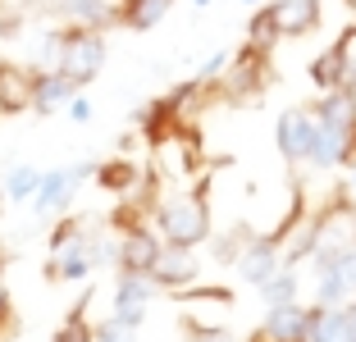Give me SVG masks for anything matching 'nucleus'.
<instances>
[{"label":"nucleus","mask_w":356,"mask_h":342,"mask_svg":"<svg viewBox=\"0 0 356 342\" xmlns=\"http://www.w3.org/2000/svg\"><path fill=\"white\" fill-rule=\"evenodd\" d=\"M156 224H160V242H165V247L197 251L201 242L210 238V201H206V192L197 187V192H183V197L160 201Z\"/></svg>","instance_id":"nucleus-2"},{"label":"nucleus","mask_w":356,"mask_h":342,"mask_svg":"<svg viewBox=\"0 0 356 342\" xmlns=\"http://www.w3.org/2000/svg\"><path fill=\"white\" fill-rule=\"evenodd\" d=\"M252 342H265V338H261V333H256V338H252Z\"/></svg>","instance_id":"nucleus-32"},{"label":"nucleus","mask_w":356,"mask_h":342,"mask_svg":"<svg viewBox=\"0 0 356 342\" xmlns=\"http://www.w3.org/2000/svg\"><path fill=\"white\" fill-rule=\"evenodd\" d=\"M311 83L315 92H338V87H356V64H352V37L334 42L329 51H320L311 60Z\"/></svg>","instance_id":"nucleus-10"},{"label":"nucleus","mask_w":356,"mask_h":342,"mask_svg":"<svg viewBox=\"0 0 356 342\" xmlns=\"http://www.w3.org/2000/svg\"><path fill=\"white\" fill-rule=\"evenodd\" d=\"M78 87L55 69H32V114H64Z\"/></svg>","instance_id":"nucleus-15"},{"label":"nucleus","mask_w":356,"mask_h":342,"mask_svg":"<svg viewBox=\"0 0 356 342\" xmlns=\"http://www.w3.org/2000/svg\"><path fill=\"white\" fill-rule=\"evenodd\" d=\"M315 124L334 128V133H356V87H338V92H325L311 110Z\"/></svg>","instance_id":"nucleus-18"},{"label":"nucleus","mask_w":356,"mask_h":342,"mask_svg":"<svg viewBox=\"0 0 356 342\" xmlns=\"http://www.w3.org/2000/svg\"><path fill=\"white\" fill-rule=\"evenodd\" d=\"M261 301H265V311H274V306H293L297 301V270H279L270 283H261Z\"/></svg>","instance_id":"nucleus-25"},{"label":"nucleus","mask_w":356,"mask_h":342,"mask_svg":"<svg viewBox=\"0 0 356 342\" xmlns=\"http://www.w3.org/2000/svg\"><path fill=\"white\" fill-rule=\"evenodd\" d=\"M51 342H92V324H87V297L78 301L69 315H64V324L55 329Z\"/></svg>","instance_id":"nucleus-26"},{"label":"nucleus","mask_w":356,"mask_h":342,"mask_svg":"<svg viewBox=\"0 0 356 342\" xmlns=\"http://www.w3.org/2000/svg\"><path fill=\"white\" fill-rule=\"evenodd\" d=\"M64 119H74V124H87V119H92V101L78 92L74 101H69V110H64Z\"/></svg>","instance_id":"nucleus-29"},{"label":"nucleus","mask_w":356,"mask_h":342,"mask_svg":"<svg viewBox=\"0 0 356 342\" xmlns=\"http://www.w3.org/2000/svg\"><path fill=\"white\" fill-rule=\"evenodd\" d=\"M92 178L105 187V192L124 197V192H133V187H137V165H133V160H105V165H96Z\"/></svg>","instance_id":"nucleus-23"},{"label":"nucleus","mask_w":356,"mask_h":342,"mask_svg":"<svg viewBox=\"0 0 356 342\" xmlns=\"http://www.w3.org/2000/svg\"><path fill=\"white\" fill-rule=\"evenodd\" d=\"M233 270L242 274V283H252V288H261V283H270L274 274L283 270L279 247H274L270 238H252L247 247L238 251V260H233Z\"/></svg>","instance_id":"nucleus-13"},{"label":"nucleus","mask_w":356,"mask_h":342,"mask_svg":"<svg viewBox=\"0 0 356 342\" xmlns=\"http://www.w3.org/2000/svg\"><path fill=\"white\" fill-rule=\"evenodd\" d=\"M105 69V32H87V28H64L60 32V60H55V73H64L78 92L101 78Z\"/></svg>","instance_id":"nucleus-3"},{"label":"nucleus","mask_w":356,"mask_h":342,"mask_svg":"<svg viewBox=\"0 0 356 342\" xmlns=\"http://www.w3.org/2000/svg\"><path fill=\"white\" fill-rule=\"evenodd\" d=\"M32 110V69L14 60H0V114Z\"/></svg>","instance_id":"nucleus-19"},{"label":"nucleus","mask_w":356,"mask_h":342,"mask_svg":"<svg viewBox=\"0 0 356 342\" xmlns=\"http://www.w3.org/2000/svg\"><path fill=\"white\" fill-rule=\"evenodd\" d=\"M188 342H233V338H229V329H220V324L188 320Z\"/></svg>","instance_id":"nucleus-28"},{"label":"nucleus","mask_w":356,"mask_h":342,"mask_svg":"<svg viewBox=\"0 0 356 342\" xmlns=\"http://www.w3.org/2000/svg\"><path fill=\"white\" fill-rule=\"evenodd\" d=\"M279 42H283V37H279V23H274L270 5H256L252 19H247V46H252V51H261V55H270Z\"/></svg>","instance_id":"nucleus-22"},{"label":"nucleus","mask_w":356,"mask_h":342,"mask_svg":"<svg viewBox=\"0 0 356 342\" xmlns=\"http://www.w3.org/2000/svg\"><path fill=\"white\" fill-rule=\"evenodd\" d=\"M156 283H151V274H128L119 270L115 279V320L128 324V329H142V320H147V306L156 301Z\"/></svg>","instance_id":"nucleus-7"},{"label":"nucleus","mask_w":356,"mask_h":342,"mask_svg":"<svg viewBox=\"0 0 356 342\" xmlns=\"http://www.w3.org/2000/svg\"><path fill=\"white\" fill-rule=\"evenodd\" d=\"M137 128H142L147 146L174 142V137H178V114H174V105H169V96H165V101H156V105H147V110L137 114Z\"/></svg>","instance_id":"nucleus-20"},{"label":"nucleus","mask_w":356,"mask_h":342,"mask_svg":"<svg viewBox=\"0 0 356 342\" xmlns=\"http://www.w3.org/2000/svg\"><path fill=\"white\" fill-rule=\"evenodd\" d=\"M315 265V301L311 306H347L356 297V247L338 251V256H325V260H311Z\"/></svg>","instance_id":"nucleus-5"},{"label":"nucleus","mask_w":356,"mask_h":342,"mask_svg":"<svg viewBox=\"0 0 356 342\" xmlns=\"http://www.w3.org/2000/svg\"><path fill=\"white\" fill-rule=\"evenodd\" d=\"M352 137L356 133H334V128L311 119V146H306V165L311 169H352Z\"/></svg>","instance_id":"nucleus-11"},{"label":"nucleus","mask_w":356,"mask_h":342,"mask_svg":"<svg viewBox=\"0 0 356 342\" xmlns=\"http://www.w3.org/2000/svg\"><path fill=\"white\" fill-rule=\"evenodd\" d=\"M169 5H174V0H119V28L151 32L169 14Z\"/></svg>","instance_id":"nucleus-21"},{"label":"nucleus","mask_w":356,"mask_h":342,"mask_svg":"<svg viewBox=\"0 0 356 342\" xmlns=\"http://www.w3.org/2000/svg\"><path fill=\"white\" fill-rule=\"evenodd\" d=\"M101 265H115V242H101L96 233H87L78 219H64L51 233V260H46V279L51 283H74L87 279Z\"/></svg>","instance_id":"nucleus-1"},{"label":"nucleus","mask_w":356,"mask_h":342,"mask_svg":"<svg viewBox=\"0 0 356 342\" xmlns=\"http://www.w3.org/2000/svg\"><path fill=\"white\" fill-rule=\"evenodd\" d=\"M160 251H165V242H160L156 228L133 224V228H124L119 242H115V265L128 270V274H151V265H156Z\"/></svg>","instance_id":"nucleus-8"},{"label":"nucleus","mask_w":356,"mask_h":342,"mask_svg":"<svg viewBox=\"0 0 356 342\" xmlns=\"http://www.w3.org/2000/svg\"><path fill=\"white\" fill-rule=\"evenodd\" d=\"M242 5H256V0H242Z\"/></svg>","instance_id":"nucleus-33"},{"label":"nucleus","mask_w":356,"mask_h":342,"mask_svg":"<svg viewBox=\"0 0 356 342\" xmlns=\"http://www.w3.org/2000/svg\"><path fill=\"white\" fill-rule=\"evenodd\" d=\"M270 14L279 23V37H311L325 23V5L320 0H270Z\"/></svg>","instance_id":"nucleus-14"},{"label":"nucleus","mask_w":356,"mask_h":342,"mask_svg":"<svg viewBox=\"0 0 356 342\" xmlns=\"http://www.w3.org/2000/svg\"><path fill=\"white\" fill-rule=\"evenodd\" d=\"M96 174V165H64V169H46L42 174V187H37V197H32V210L46 219L64 215V210L74 206L78 187Z\"/></svg>","instance_id":"nucleus-6"},{"label":"nucleus","mask_w":356,"mask_h":342,"mask_svg":"<svg viewBox=\"0 0 356 342\" xmlns=\"http://www.w3.org/2000/svg\"><path fill=\"white\" fill-rule=\"evenodd\" d=\"M64 28H87V32H105L119 28V0H55Z\"/></svg>","instance_id":"nucleus-12"},{"label":"nucleus","mask_w":356,"mask_h":342,"mask_svg":"<svg viewBox=\"0 0 356 342\" xmlns=\"http://www.w3.org/2000/svg\"><path fill=\"white\" fill-rule=\"evenodd\" d=\"M192 5H197V10H206V5H210V0H192Z\"/></svg>","instance_id":"nucleus-31"},{"label":"nucleus","mask_w":356,"mask_h":342,"mask_svg":"<svg viewBox=\"0 0 356 342\" xmlns=\"http://www.w3.org/2000/svg\"><path fill=\"white\" fill-rule=\"evenodd\" d=\"M197 279H201V260L188 247H165L156 256V265H151V283L160 292H188L197 288Z\"/></svg>","instance_id":"nucleus-9"},{"label":"nucleus","mask_w":356,"mask_h":342,"mask_svg":"<svg viewBox=\"0 0 356 342\" xmlns=\"http://www.w3.org/2000/svg\"><path fill=\"white\" fill-rule=\"evenodd\" d=\"M352 306H356V297H352Z\"/></svg>","instance_id":"nucleus-34"},{"label":"nucleus","mask_w":356,"mask_h":342,"mask_svg":"<svg viewBox=\"0 0 356 342\" xmlns=\"http://www.w3.org/2000/svg\"><path fill=\"white\" fill-rule=\"evenodd\" d=\"M37 187H42V169H32V165H14L10 174H5V201L23 206V201L37 197Z\"/></svg>","instance_id":"nucleus-24"},{"label":"nucleus","mask_w":356,"mask_h":342,"mask_svg":"<svg viewBox=\"0 0 356 342\" xmlns=\"http://www.w3.org/2000/svg\"><path fill=\"white\" fill-rule=\"evenodd\" d=\"M306 329H311V306L293 301V306H274V311H265L261 338L265 342H306Z\"/></svg>","instance_id":"nucleus-17"},{"label":"nucleus","mask_w":356,"mask_h":342,"mask_svg":"<svg viewBox=\"0 0 356 342\" xmlns=\"http://www.w3.org/2000/svg\"><path fill=\"white\" fill-rule=\"evenodd\" d=\"M274 142H279L283 165H306V146H311V110H288L274 124Z\"/></svg>","instance_id":"nucleus-16"},{"label":"nucleus","mask_w":356,"mask_h":342,"mask_svg":"<svg viewBox=\"0 0 356 342\" xmlns=\"http://www.w3.org/2000/svg\"><path fill=\"white\" fill-rule=\"evenodd\" d=\"M14 329H19V315H14L10 297H0V338H10Z\"/></svg>","instance_id":"nucleus-30"},{"label":"nucleus","mask_w":356,"mask_h":342,"mask_svg":"<svg viewBox=\"0 0 356 342\" xmlns=\"http://www.w3.org/2000/svg\"><path fill=\"white\" fill-rule=\"evenodd\" d=\"M265 87H270V55L252 51V46L242 42L238 51L229 55V69H224V78L215 83V92L229 105H252V101L265 96Z\"/></svg>","instance_id":"nucleus-4"},{"label":"nucleus","mask_w":356,"mask_h":342,"mask_svg":"<svg viewBox=\"0 0 356 342\" xmlns=\"http://www.w3.org/2000/svg\"><path fill=\"white\" fill-rule=\"evenodd\" d=\"M92 342H137V329H128V324H119L110 315V320L92 324Z\"/></svg>","instance_id":"nucleus-27"}]
</instances>
